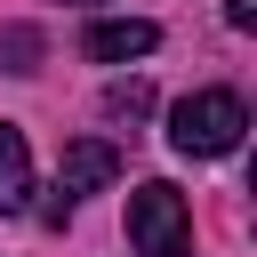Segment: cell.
<instances>
[{
    "mask_svg": "<svg viewBox=\"0 0 257 257\" xmlns=\"http://www.w3.org/2000/svg\"><path fill=\"white\" fill-rule=\"evenodd\" d=\"M241 128H249V104H241L233 88H201V96H185V104L169 112V145L193 153V161H225V153L241 145Z\"/></svg>",
    "mask_w": 257,
    "mask_h": 257,
    "instance_id": "6da1fadb",
    "label": "cell"
},
{
    "mask_svg": "<svg viewBox=\"0 0 257 257\" xmlns=\"http://www.w3.org/2000/svg\"><path fill=\"white\" fill-rule=\"evenodd\" d=\"M128 241L137 257H193V209L177 185H137L128 193Z\"/></svg>",
    "mask_w": 257,
    "mask_h": 257,
    "instance_id": "7a4b0ae2",
    "label": "cell"
},
{
    "mask_svg": "<svg viewBox=\"0 0 257 257\" xmlns=\"http://www.w3.org/2000/svg\"><path fill=\"white\" fill-rule=\"evenodd\" d=\"M120 177V153L104 145V137H80V145H64V161H56V201H80V193H104Z\"/></svg>",
    "mask_w": 257,
    "mask_h": 257,
    "instance_id": "3957f363",
    "label": "cell"
},
{
    "mask_svg": "<svg viewBox=\"0 0 257 257\" xmlns=\"http://www.w3.org/2000/svg\"><path fill=\"white\" fill-rule=\"evenodd\" d=\"M153 24L145 16H104V24H88V56L96 64H128V56H153Z\"/></svg>",
    "mask_w": 257,
    "mask_h": 257,
    "instance_id": "277c9868",
    "label": "cell"
},
{
    "mask_svg": "<svg viewBox=\"0 0 257 257\" xmlns=\"http://www.w3.org/2000/svg\"><path fill=\"white\" fill-rule=\"evenodd\" d=\"M32 201V145L16 120H0V217H16Z\"/></svg>",
    "mask_w": 257,
    "mask_h": 257,
    "instance_id": "5b68a950",
    "label": "cell"
},
{
    "mask_svg": "<svg viewBox=\"0 0 257 257\" xmlns=\"http://www.w3.org/2000/svg\"><path fill=\"white\" fill-rule=\"evenodd\" d=\"M104 112H112V120H145V112H153V88H145V80H112V88H104Z\"/></svg>",
    "mask_w": 257,
    "mask_h": 257,
    "instance_id": "8992f818",
    "label": "cell"
},
{
    "mask_svg": "<svg viewBox=\"0 0 257 257\" xmlns=\"http://www.w3.org/2000/svg\"><path fill=\"white\" fill-rule=\"evenodd\" d=\"M0 56H8V72H32V56H40V32H32V24H8V32H0Z\"/></svg>",
    "mask_w": 257,
    "mask_h": 257,
    "instance_id": "52a82bcc",
    "label": "cell"
},
{
    "mask_svg": "<svg viewBox=\"0 0 257 257\" xmlns=\"http://www.w3.org/2000/svg\"><path fill=\"white\" fill-rule=\"evenodd\" d=\"M225 24H233V32H249V24H257V0H225Z\"/></svg>",
    "mask_w": 257,
    "mask_h": 257,
    "instance_id": "ba28073f",
    "label": "cell"
}]
</instances>
